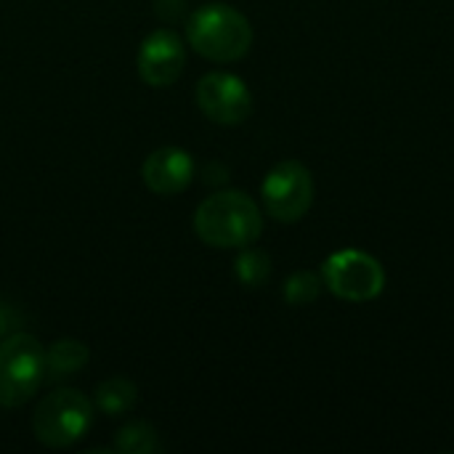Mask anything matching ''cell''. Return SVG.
Returning <instances> with one entry per match:
<instances>
[{"label":"cell","mask_w":454,"mask_h":454,"mask_svg":"<svg viewBox=\"0 0 454 454\" xmlns=\"http://www.w3.org/2000/svg\"><path fill=\"white\" fill-rule=\"evenodd\" d=\"M234 277L239 279L242 287H263L271 277V258L258 250V247H242V253L234 261Z\"/></svg>","instance_id":"cell-13"},{"label":"cell","mask_w":454,"mask_h":454,"mask_svg":"<svg viewBox=\"0 0 454 454\" xmlns=\"http://www.w3.org/2000/svg\"><path fill=\"white\" fill-rule=\"evenodd\" d=\"M186 11V3L184 0H157L154 3V13L162 19V21H178Z\"/></svg>","instance_id":"cell-15"},{"label":"cell","mask_w":454,"mask_h":454,"mask_svg":"<svg viewBox=\"0 0 454 454\" xmlns=\"http://www.w3.org/2000/svg\"><path fill=\"white\" fill-rule=\"evenodd\" d=\"M93 423V404L77 388L51 391L32 415V434L48 450H64L80 442Z\"/></svg>","instance_id":"cell-3"},{"label":"cell","mask_w":454,"mask_h":454,"mask_svg":"<svg viewBox=\"0 0 454 454\" xmlns=\"http://www.w3.org/2000/svg\"><path fill=\"white\" fill-rule=\"evenodd\" d=\"M144 186L160 197H173L189 189L194 178V160L186 149L178 146H160L154 149L141 165Z\"/></svg>","instance_id":"cell-9"},{"label":"cell","mask_w":454,"mask_h":454,"mask_svg":"<svg viewBox=\"0 0 454 454\" xmlns=\"http://www.w3.org/2000/svg\"><path fill=\"white\" fill-rule=\"evenodd\" d=\"M48 375L45 348L37 338L16 333L0 343V407L27 404Z\"/></svg>","instance_id":"cell-4"},{"label":"cell","mask_w":454,"mask_h":454,"mask_svg":"<svg viewBox=\"0 0 454 454\" xmlns=\"http://www.w3.org/2000/svg\"><path fill=\"white\" fill-rule=\"evenodd\" d=\"M186 67L184 40L173 29H154L138 48V74L152 88L173 85Z\"/></svg>","instance_id":"cell-8"},{"label":"cell","mask_w":454,"mask_h":454,"mask_svg":"<svg viewBox=\"0 0 454 454\" xmlns=\"http://www.w3.org/2000/svg\"><path fill=\"white\" fill-rule=\"evenodd\" d=\"M90 354L88 346L72 338L56 340L45 348V367L51 378H64V375H77L88 364Z\"/></svg>","instance_id":"cell-11"},{"label":"cell","mask_w":454,"mask_h":454,"mask_svg":"<svg viewBox=\"0 0 454 454\" xmlns=\"http://www.w3.org/2000/svg\"><path fill=\"white\" fill-rule=\"evenodd\" d=\"M194 231L207 247L242 250L261 237L263 215L250 194L226 189L200 202L194 213Z\"/></svg>","instance_id":"cell-1"},{"label":"cell","mask_w":454,"mask_h":454,"mask_svg":"<svg viewBox=\"0 0 454 454\" xmlns=\"http://www.w3.org/2000/svg\"><path fill=\"white\" fill-rule=\"evenodd\" d=\"M136 399H138V388L133 380H125V378H109V380L98 383L96 394H93L96 410L109 418H120L128 410H133Z\"/></svg>","instance_id":"cell-10"},{"label":"cell","mask_w":454,"mask_h":454,"mask_svg":"<svg viewBox=\"0 0 454 454\" xmlns=\"http://www.w3.org/2000/svg\"><path fill=\"white\" fill-rule=\"evenodd\" d=\"M322 287H325V282H322V274H314V271H295V274H290L287 277V282H285V301L290 303V306H311V303H317L319 301V295H322Z\"/></svg>","instance_id":"cell-14"},{"label":"cell","mask_w":454,"mask_h":454,"mask_svg":"<svg viewBox=\"0 0 454 454\" xmlns=\"http://www.w3.org/2000/svg\"><path fill=\"white\" fill-rule=\"evenodd\" d=\"M197 106L218 125H239L253 112V96L245 80L231 72H207L197 82Z\"/></svg>","instance_id":"cell-7"},{"label":"cell","mask_w":454,"mask_h":454,"mask_svg":"<svg viewBox=\"0 0 454 454\" xmlns=\"http://www.w3.org/2000/svg\"><path fill=\"white\" fill-rule=\"evenodd\" d=\"M266 213L279 223H298L314 205V176L301 160L277 162L261 186Z\"/></svg>","instance_id":"cell-6"},{"label":"cell","mask_w":454,"mask_h":454,"mask_svg":"<svg viewBox=\"0 0 454 454\" xmlns=\"http://www.w3.org/2000/svg\"><path fill=\"white\" fill-rule=\"evenodd\" d=\"M322 282L340 301L370 303L386 287V269L375 255L348 247L333 253L322 263Z\"/></svg>","instance_id":"cell-5"},{"label":"cell","mask_w":454,"mask_h":454,"mask_svg":"<svg viewBox=\"0 0 454 454\" xmlns=\"http://www.w3.org/2000/svg\"><path fill=\"white\" fill-rule=\"evenodd\" d=\"M189 45L207 61L229 64L247 56L253 27L245 13L226 3H207L186 19Z\"/></svg>","instance_id":"cell-2"},{"label":"cell","mask_w":454,"mask_h":454,"mask_svg":"<svg viewBox=\"0 0 454 454\" xmlns=\"http://www.w3.org/2000/svg\"><path fill=\"white\" fill-rule=\"evenodd\" d=\"M114 450L120 454H157L162 452V444H160L154 426L136 420V423H128L117 431Z\"/></svg>","instance_id":"cell-12"}]
</instances>
